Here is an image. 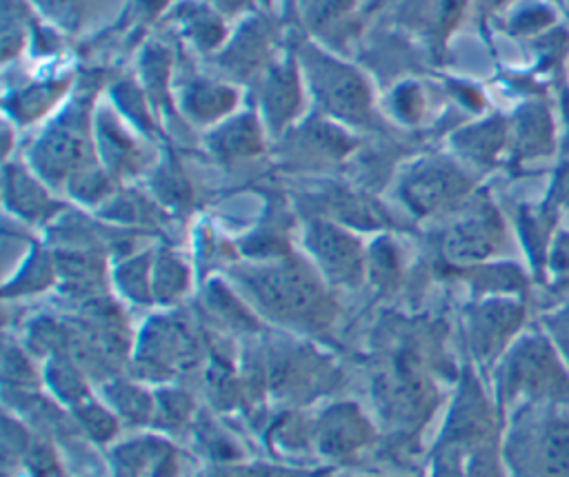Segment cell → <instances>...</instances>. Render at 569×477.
Returning <instances> with one entry per match:
<instances>
[{"mask_svg":"<svg viewBox=\"0 0 569 477\" xmlns=\"http://www.w3.org/2000/svg\"><path fill=\"white\" fill-rule=\"evenodd\" d=\"M249 297L271 317L322 326L331 317L329 297L313 266L298 260H278L262 266H251L238 275Z\"/></svg>","mask_w":569,"mask_h":477,"instance_id":"obj_1","label":"cell"},{"mask_svg":"<svg viewBox=\"0 0 569 477\" xmlns=\"http://www.w3.org/2000/svg\"><path fill=\"white\" fill-rule=\"evenodd\" d=\"M298 64L307 91L311 93L316 104L329 115V120H340L349 124L369 122L373 95L367 78L356 67L311 44L300 51Z\"/></svg>","mask_w":569,"mask_h":477,"instance_id":"obj_2","label":"cell"},{"mask_svg":"<svg viewBox=\"0 0 569 477\" xmlns=\"http://www.w3.org/2000/svg\"><path fill=\"white\" fill-rule=\"evenodd\" d=\"M93 146L96 138L89 109L76 102L33 142L29 151V166L47 184H67L76 171L98 160L93 155Z\"/></svg>","mask_w":569,"mask_h":477,"instance_id":"obj_3","label":"cell"},{"mask_svg":"<svg viewBox=\"0 0 569 477\" xmlns=\"http://www.w3.org/2000/svg\"><path fill=\"white\" fill-rule=\"evenodd\" d=\"M302 244L313 268L333 286H356L367 271V255L360 240L345 226L313 217L305 224Z\"/></svg>","mask_w":569,"mask_h":477,"instance_id":"obj_4","label":"cell"},{"mask_svg":"<svg viewBox=\"0 0 569 477\" xmlns=\"http://www.w3.org/2000/svg\"><path fill=\"white\" fill-rule=\"evenodd\" d=\"M469 186V177L453 162L442 158H427L407 169L398 193L411 213L425 217L465 197Z\"/></svg>","mask_w":569,"mask_h":477,"instance_id":"obj_5","label":"cell"},{"mask_svg":"<svg viewBox=\"0 0 569 477\" xmlns=\"http://www.w3.org/2000/svg\"><path fill=\"white\" fill-rule=\"evenodd\" d=\"M305 91L307 87L300 64L291 58L269 62V67L258 75V118L271 135H280L291 122L298 120L305 104Z\"/></svg>","mask_w":569,"mask_h":477,"instance_id":"obj_6","label":"cell"},{"mask_svg":"<svg viewBox=\"0 0 569 477\" xmlns=\"http://www.w3.org/2000/svg\"><path fill=\"white\" fill-rule=\"evenodd\" d=\"M373 439V426L365 413L349 402L327 406L311 426V444L329 461H347Z\"/></svg>","mask_w":569,"mask_h":477,"instance_id":"obj_7","label":"cell"},{"mask_svg":"<svg viewBox=\"0 0 569 477\" xmlns=\"http://www.w3.org/2000/svg\"><path fill=\"white\" fill-rule=\"evenodd\" d=\"M500 240L496 213L482 209L460 217L442 237V255L451 264H476L489 257Z\"/></svg>","mask_w":569,"mask_h":477,"instance_id":"obj_8","label":"cell"},{"mask_svg":"<svg viewBox=\"0 0 569 477\" xmlns=\"http://www.w3.org/2000/svg\"><path fill=\"white\" fill-rule=\"evenodd\" d=\"M113 461L122 477H180L182 455L158 437L129 439L113 448Z\"/></svg>","mask_w":569,"mask_h":477,"instance_id":"obj_9","label":"cell"},{"mask_svg":"<svg viewBox=\"0 0 569 477\" xmlns=\"http://www.w3.org/2000/svg\"><path fill=\"white\" fill-rule=\"evenodd\" d=\"M4 204L16 217L27 222H42L60 209L47 182L31 166L9 162L4 166Z\"/></svg>","mask_w":569,"mask_h":477,"instance_id":"obj_10","label":"cell"},{"mask_svg":"<svg viewBox=\"0 0 569 477\" xmlns=\"http://www.w3.org/2000/svg\"><path fill=\"white\" fill-rule=\"evenodd\" d=\"M182 113L198 124H220L238 104L236 87L211 78H193L178 89Z\"/></svg>","mask_w":569,"mask_h":477,"instance_id":"obj_11","label":"cell"},{"mask_svg":"<svg viewBox=\"0 0 569 477\" xmlns=\"http://www.w3.org/2000/svg\"><path fill=\"white\" fill-rule=\"evenodd\" d=\"M93 138H96V151L100 153L102 166L113 175H131L136 173L142 162V149L138 142L120 126L118 118L113 113H98L93 122Z\"/></svg>","mask_w":569,"mask_h":477,"instance_id":"obj_12","label":"cell"},{"mask_svg":"<svg viewBox=\"0 0 569 477\" xmlns=\"http://www.w3.org/2000/svg\"><path fill=\"white\" fill-rule=\"evenodd\" d=\"M520 311L511 302H485L467 317V335L473 353L485 359L500 348L509 331L518 324Z\"/></svg>","mask_w":569,"mask_h":477,"instance_id":"obj_13","label":"cell"},{"mask_svg":"<svg viewBox=\"0 0 569 477\" xmlns=\"http://www.w3.org/2000/svg\"><path fill=\"white\" fill-rule=\"evenodd\" d=\"M264 131L267 129L256 113H238L216 124L209 144L211 151L222 160L251 158L262 151Z\"/></svg>","mask_w":569,"mask_h":477,"instance_id":"obj_14","label":"cell"},{"mask_svg":"<svg viewBox=\"0 0 569 477\" xmlns=\"http://www.w3.org/2000/svg\"><path fill=\"white\" fill-rule=\"evenodd\" d=\"M67 78H56L47 82H31L22 89H16L7 98V111L18 124H31L38 122L42 115H47L58 100L64 98L67 93Z\"/></svg>","mask_w":569,"mask_h":477,"instance_id":"obj_15","label":"cell"},{"mask_svg":"<svg viewBox=\"0 0 569 477\" xmlns=\"http://www.w3.org/2000/svg\"><path fill=\"white\" fill-rule=\"evenodd\" d=\"M267 49L269 38L260 33V29H249L224 51L222 55V69L236 78H258L267 67Z\"/></svg>","mask_w":569,"mask_h":477,"instance_id":"obj_16","label":"cell"},{"mask_svg":"<svg viewBox=\"0 0 569 477\" xmlns=\"http://www.w3.org/2000/svg\"><path fill=\"white\" fill-rule=\"evenodd\" d=\"M538 468L545 477H569V422L549 419L538 437Z\"/></svg>","mask_w":569,"mask_h":477,"instance_id":"obj_17","label":"cell"},{"mask_svg":"<svg viewBox=\"0 0 569 477\" xmlns=\"http://www.w3.org/2000/svg\"><path fill=\"white\" fill-rule=\"evenodd\" d=\"M104 397L109 408L129 424H147L156 415V397L136 384L109 382L104 384Z\"/></svg>","mask_w":569,"mask_h":477,"instance_id":"obj_18","label":"cell"},{"mask_svg":"<svg viewBox=\"0 0 569 477\" xmlns=\"http://www.w3.org/2000/svg\"><path fill=\"white\" fill-rule=\"evenodd\" d=\"M505 140V126L498 120H489L476 126H469L465 131H460L453 138L456 149L467 158L473 160L478 164H487L496 158L498 149L502 146Z\"/></svg>","mask_w":569,"mask_h":477,"instance_id":"obj_19","label":"cell"},{"mask_svg":"<svg viewBox=\"0 0 569 477\" xmlns=\"http://www.w3.org/2000/svg\"><path fill=\"white\" fill-rule=\"evenodd\" d=\"M120 291L138 304L153 302V257L149 253L144 255H131L122 260V264L113 273Z\"/></svg>","mask_w":569,"mask_h":477,"instance_id":"obj_20","label":"cell"},{"mask_svg":"<svg viewBox=\"0 0 569 477\" xmlns=\"http://www.w3.org/2000/svg\"><path fill=\"white\" fill-rule=\"evenodd\" d=\"M153 302H173L189 288V271L180 257L169 251H160L153 257Z\"/></svg>","mask_w":569,"mask_h":477,"instance_id":"obj_21","label":"cell"},{"mask_svg":"<svg viewBox=\"0 0 569 477\" xmlns=\"http://www.w3.org/2000/svg\"><path fill=\"white\" fill-rule=\"evenodd\" d=\"M47 384L56 397L62 402L78 406L89 399V388L82 373L62 355H56L47 368Z\"/></svg>","mask_w":569,"mask_h":477,"instance_id":"obj_22","label":"cell"},{"mask_svg":"<svg viewBox=\"0 0 569 477\" xmlns=\"http://www.w3.org/2000/svg\"><path fill=\"white\" fill-rule=\"evenodd\" d=\"M56 280V262L53 257L44 255L42 251H33L22 271L16 275L11 284L4 286V295L11 293H33L47 288Z\"/></svg>","mask_w":569,"mask_h":477,"instance_id":"obj_23","label":"cell"},{"mask_svg":"<svg viewBox=\"0 0 569 477\" xmlns=\"http://www.w3.org/2000/svg\"><path fill=\"white\" fill-rule=\"evenodd\" d=\"M76 417L80 422V426L96 439V442H111L118 435L120 428V417L109 408L102 406L98 402H82L78 406H73Z\"/></svg>","mask_w":569,"mask_h":477,"instance_id":"obj_24","label":"cell"},{"mask_svg":"<svg viewBox=\"0 0 569 477\" xmlns=\"http://www.w3.org/2000/svg\"><path fill=\"white\" fill-rule=\"evenodd\" d=\"M184 29H187V35L193 40V44L200 47V51L213 49L222 40V33H224L222 22L211 11H204V9L193 11L184 20Z\"/></svg>","mask_w":569,"mask_h":477,"instance_id":"obj_25","label":"cell"},{"mask_svg":"<svg viewBox=\"0 0 569 477\" xmlns=\"http://www.w3.org/2000/svg\"><path fill=\"white\" fill-rule=\"evenodd\" d=\"M193 413V402L182 390H162L156 397V415L164 426L184 424Z\"/></svg>","mask_w":569,"mask_h":477,"instance_id":"obj_26","label":"cell"},{"mask_svg":"<svg viewBox=\"0 0 569 477\" xmlns=\"http://www.w3.org/2000/svg\"><path fill=\"white\" fill-rule=\"evenodd\" d=\"M391 106L393 113L405 120V122H418L422 111H425V98L422 91L416 82H405L400 84L393 95H391Z\"/></svg>","mask_w":569,"mask_h":477,"instance_id":"obj_27","label":"cell"},{"mask_svg":"<svg viewBox=\"0 0 569 477\" xmlns=\"http://www.w3.org/2000/svg\"><path fill=\"white\" fill-rule=\"evenodd\" d=\"M427 477H467L462 450L451 446H438L431 457Z\"/></svg>","mask_w":569,"mask_h":477,"instance_id":"obj_28","label":"cell"},{"mask_svg":"<svg viewBox=\"0 0 569 477\" xmlns=\"http://www.w3.org/2000/svg\"><path fill=\"white\" fill-rule=\"evenodd\" d=\"M465 468H467V477H502L493 453L487 448H476L467 457Z\"/></svg>","mask_w":569,"mask_h":477,"instance_id":"obj_29","label":"cell"},{"mask_svg":"<svg viewBox=\"0 0 569 477\" xmlns=\"http://www.w3.org/2000/svg\"><path fill=\"white\" fill-rule=\"evenodd\" d=\"M351 0H313L309 7V16L316 27H325L327 22L336 20L342 11L349 9Z\"/></svg>","mask_w":569,"mask_h":477,"instance_id":"obj_30","label":"cell"},{"mask_svg":"<svg viewBox=\"0 0 569 477\" xmlns=\"http://www.w3.org/2000/svg\"><path fill=\"white\" fill-rule=\"evenodd\" d=\"M40 7L60 22H76L80 16V0H38Z\"/></svg>","mask_w":569,"mask_h":477,"instance_id":"obj_31","label":"cell"},{"mask_svg":"<svg viewBox=\"0 0 569 477\" xmlns=\"http://www.w3.org/2000/svg\"><path fill=\"white\" fill-rule=\"evenodd\" d=\"M7 477H9V475H7Z\"/></svg>","mask_w":569,"mask_h":477,"instance_id":"obj_32","label":"cell"},{"mask_svg":"<svg viewBox=\"0 0 569 477\" xmlns=\"http://www.w3.org/2000/svg\"><path fill=\"white\" fill-rule=\"evenodd\" d=\"M493 2H496V0H493Z\"/></svg>","mask_w":569,"mask_h":477,"instance_id":"obj_33","label":"cell"}]
</instances>
